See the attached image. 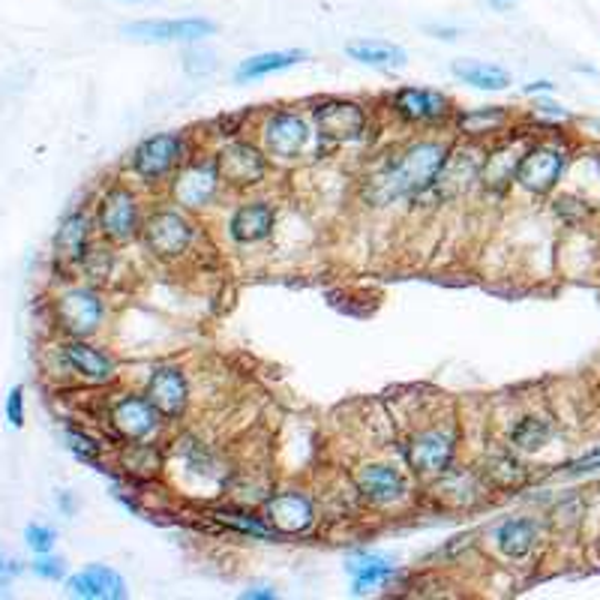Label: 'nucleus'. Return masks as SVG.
I'll return each instance as SVG.
<instances>
[{
	"label": "nucleus",
	"instance_id": "4468645a",
	"mask_svg": "<svg viewBox=\"0 0 600 600\" xmlns=\"http://www.w3.org/2000/svg\"><path fill=\"white\" fill-rule=\"evenodd\" d=\"M261 517L280 538H294V535H307L315 526V505L300 489H280L265 498Z\"/></svg>",
	"mask_w": 600,
	"mask_h": 600
},
{
	"label": "nucleus",
	"instance_id": "7ed1b4c3",
	"mask_svg": "<svg viewBox=\"0 0 600 600\" xmlns=\"http://www.w3.org/2000/svg\"><path fill=\"white\" fill-rule=\"evenodd\" d=\"M142 244L151 252V259L163 261V265H175L196 244V226L177 205L156 207L145 217Z\"/></svg>",
	"mask_w": 600,
	"mask_h": 600
},
{
	"label": "nucleus",
	"instance_id": "c756f323",
	"mask_svg": "<svg viewBox=\"0 0 600 600\" xmlns=\"http://www.w3.org/2000/svg\"><path fill=\"white\" fill-rule=\"evenodd\" d=\"M451 73H454L459 82L477 87V91H505V87H510V73L496 66V63L454 61Z\"/></svg>",
	"mask_w": 600,
	"mask_h": 600
},
{
	"label": "nucleus",
	"instance_id": "f03ea898",
	"mask_svg": "<svg viewBox=\"0 0 600 600\" xmlns=\"http://www.w3.org/2000/svg\"><path fill=\"white\" fill-rule=\"evenodd\" d=\"M105 321V300L94 286H66L52 300V324L63 340H91Z\"/></svg>",
	"mask_w": 600,
	"mask_h": 600
},
{
	"label": "nucleus",
	"instance_id": "9b49d317",
	"mask_svg": "<svg viewBox=\"0 0 600 600\" xmlns=\"http://www.w3.org/2000/svg\"><path fill=\"white\" fill-rule=\"evenodd\" d=\"M219 189H223V180H219V168L214 156L187 159L168 184L172 201L180 210H201L219 196Z\"/></svg>",
	"mask_w": 600,
	"mask_h": 600
},
{
	"label": "nucleus",
	"instance_id": "412c9836",
	"mask_svg": "<svg viewBox=\"0 0 600 600\" xmlns=\"http://www.w3.org/2000/svg\"><path fill=\"white\" fill-rule=\"evenodd\" d=\"M66 591L82 600H124L130 594L126 580L108 565H87L66 580Z\"/></svg>",
	"mask_w": 600,
	"mask_h": 600
},
{
	"label": "nucleus",
	"instance_id": "7c9ffc66",
	"mask_svg": "<svg viewBox=\"0 0 600 600\" xmlns=\"http://www.w3.org/2000/svg\"><path fill=\"white\" fill-rule=\"evenodd\" d=\"M210 519L223 528H231L235 535H247L256 540H280V535L265 523V517L247 514V510H235V507H217L210 510Z\"/></svg>",
	"mask_w": 600,
	"mask_h": 600
},
{
	"label": "nucleus",
	"instance_id": "f257e3e1",
	"mask_svg": "<svg viewBox=\"0 0 600 600\" xmlns=\"http://www.w3.org/2000/svg\"><path fill=\"white\" fill-rule=\"evenodd\" d=\"M447 156L451 145L438 138H421L400 147L391 154V159H384L382 166L363 177V198L373 207H384L396 198L424 196L435 187Z\"/></svg>",
	"mask_w": 600,
	"mask_h": 600
},
{
	"label": "nucleus",
	"instance_id": "0eeeda50",
	"mask_svg": "<svg viewBox=\"0 0 600 600\" xmlns=\"http://www.w3.org/2000/svg\"><path fill=\"white\" fill-rule=\"evenodd\" d=\"M217 168L223 187L235 189V193H244V189L261 187L270 175V166L273 159L265 154V147L249 142V138H228L217 147Z\"/></svg>",
	"mask_w": 600,
	"mask_h": 600
},
{
	"label": "nucleus",
	"instance_id": "a211bd4d",
	"mask_svg": "<svg viewBox=\"0 0 600 600\" xmlns=\"http://www.w3.org/2000/svg\"><path fill=\"white\" fill-rule=\"evenodd\" d=\"M61 361L79 382L94 384V387H105L117 379V363L112 354L103 352L91 340H63Z\"/></svg>",
	"mask_w": 600,
	"mask_h": 600
},
{
	"label": "nucleus",
	"instance_id": "cd10ccee",
	"mask_svg": "<svg viewBox=\"0 0 600 600\" xmlns=\"http://www.w3.org/2000/svg\"><path fill=\"white\" fill-rule=\"evenodd\" d=\"M454 124L459 135L466 138H487V135L501 133L510 124V112L501 105H484V108H468V112H456Z\"/></svg>",
	"mask_w": 600,
	"mask_h": 600
},
{
	"label": "nucleus",
	"instance_id": "2f4dec72",
	"mask_svg": "<svg viewBox=\"0 0 600 600\" xmlns=\"http://www.w3.org/2000/svg\"><path fill=\"white\" fill-rule=\"evenodd\" d=\"M552 438V421L549 417H538V414H528L523 417L514 430H510V445L517 451H540Z\"/></svg>",
	"mask_w": 600,
	"mask_h": 600
},
{
	"label": "nucleus",
	"instance_id": "473e14b6",
	"mask_svg": "<svg viewBox=\"0 0 600 600\" xmlns=\"http://www.w3.org/2000/svg\"><path fill=\"white\" fill-rule=\"evenodd\" d=\"M63 442L73 451V456H79L82 463H91V466H96L105 454L103 442H100L96 435L84 433L82 426H66V430H63Z\"/></svg>",
	"mask_w": 600,
	"mask_h": 600
},
{
	"label": "nucleus",
	"instance_id": "20e7f679",
	"mask_svg": "<svg viewBox=\"0 0 600 600\" xmlns=\"http://www.w3.org/2000/svg\"><path fill=\"white\" fill-rule=\"evenodd\" d=\"M145 214H142V198L126 184H112L96 201V231L105 244L124 247L142 238Z\"/></svg>",
	"mask_w": 600,
	"mask_h": 600
},
{
	"label": "nucleus",
	"instance_id": "a18cd8bd",
	"mask_svg": "<svg viewBox=\"0 0 600 600\" xmlns=\"http://www.w3.org/2000/svg\"><path fill=\"white\" fill-rule=\"evenodd\" d=\"M528 94H535V91H552V84L549 82H538V84H531V87H526Z\"/></svg>",
	"mask_w": 600,
	"mask_h": 600
},
{
	"label": "nucleus",
	"instance_id": "49530a36",
	"mask_svg": "<svg viewBox=\"0 0 600 600\" xmlns=\"http://www.w3.org/2000/svg\"><path fill=\"white\" fill-rule=\"evenodd\" d=\"M124 3H154V0H124Z\"/></svg>",
	"mask_w": 600,
	"mask_h": 600
},
{
	"label": "nucleus",
	"instance_id": "a19ab883",
	"mask_svg": "<svg viewBox=\"0 0 600 600\" xmlns=\"http://www.w3.org/2000/svg\"><path fill=\"white\" fill-rule=\"evenodd\" d=\"M210 58H214L210 52H187V70L189 73H207V70H214Z\"/></svg>",
	"mask_w": 600,
	"mask_h": 600
},
{
	"label": "nucleus",
	"instance_id": "dca6fc26",
	"mask_svg": "<svg viewBox=\"0 0 600 600\" xmlns=\"http://www.w3.org/2000/svg\"><path fill=\"white\" fill-rule=\"evenodd\" d=\"M391 112L408 126H438L454 117V103L442 91L426 87H400L391 96Z\"/></svg>",
	"mask_w": 600,
	"mask_h": 600
},
{
	"label": "nucleus",
	"instance_id": "6ab92c4d",
	"mask_svg": "<svg viewBox=\"0 0 600 600\" xmlns=\"http://www.w3.org/2000/svg\"><path fill=\"white\" fill-rule=\"evenodd\" d=\"M94 219L87 217L84 210H75L70 217H63V223L54 231L52 259L54 268L61 270H79L82 261L87 259V252L94 247Z\"/></svg>",
	"mask_w": 600,
	"mask_h": 600
},
{
	"label": "nucleus",
	"instance_id": "f704fd0d",
	"mask_svg": "<svg viewBox=\"0 0 600 600\" xmlns=\"http://www.w3.org/2000/svg\"><path fill=\"white\" fill-rule=\"evenodd\" d=\"M31 570L37 577H42V580L58 582L66 577V561H63L61 556H54V552H40V556L31 561Z\"/></svg>",
	"mask_w": 600,
	"mask_h": 600
},
{
	"label": "nucleus",
	"instance_id": "393cba45",
	"mask_svg": "<svg viewBox=\"0 0 600 600\" xmlns=\"http://www.w3.org/2000/svg\"><path fill=\"white\" fill-rule=\"evenodd\" d=\"M345 54H349L352 61L363 63V66L382 70V73H396V70H405V63H408V52H405L403 45L384 40L349 42Z\"/></svg>",
	"mask_w": 600,
	"mask_h": 600
},
{
	"label": "nucleus",
	"instance_id": "a878e982",
	"mask_svg": "<svg viewBox=\"0 0 600 600\" xmlns=\"http://www.w3.org/2000/svg\"><path fill=\"white\" fill-rule=\"evenodd\" d=\"M538 523L528 517H514L505 519L501 526L496 528V547L498 552L510 561L528 559V552L538 544Z\"/></svg>",
	"mask_w": 600,
	"mask_h": 600
},
{
	"label": "nucleus",
	"instance_id": "39448f33",
	"mask_svg": "<svg viewBox=\"0 0 600 600\" xmlns=\"http://www.w3.org/2000/svg\"><path fill=\"white\" fill-rule=\"evenodd\" d=\"M312 126L321 145L342 147L358 145L370 135V112L354 100L328 96L312 105Z\"/></svg>",
	"mask_w": 600,
	"mask_h": 600
},
{
	"label": "nucleus",
	"instance_id": "5701e85b",
	"mask_svg": "<svg viewBox=\"0 0 600 600\" xmlns=\"http://www.w3.org/2000/svg\"><path fill=\"white\" fill-rule=\"evenodd\" d=\"M523 151H526V147H523ZM523 151L510 145V142L487 151V156H484V168H480V187L487 189V193H493V196L507 193L510 184H517V168L519 159H523Z\"/></svg>",
	"mask_w": 600,
	"mask_h": 600
},
{
	"label": "nucleus",
	"instance_id": "9d476101",
	"mask_svg": "<svg viewBox=\"0 0 600 600\" xmlns=\"http://www.w3.org/2000/svg\"><path fill=\"white\" fill-rule=\"evenodd\" d=\"M261 147L273 163H298L307 154L315 130L310 121L294 108H277L265 117L261 124Z\"/></svg>",
	"mask_w": 600,
	"mask_h": 600
},
{
	"label": "nucleus",
	"instance_id": "6e6552de",
	"mask_svg": "<svg viewBox=\"0 0 600 600\" xmlns=\"http://www.w3.org/2000/svg\"><path fill=\"white\" fill-rule=\"evenodd\" d=\"M163 421L166 417L156 412L145 391L142 394H117L105 408V426H108L114 442H121V445L154 438Z\"/></svg>",
	"mask_w": 600,
	"mask_h": 600
},
{
	"label": "nucleus",
	"instance_id": "c85d7f7f",
	"mask_svg": "<svg viewBox=\"0 0 600 600\" xmlns=\"http://www.w3.org/2000/svg\"><path fill=\"white\" fill-rule=\"evenodd\" d=\"M480 477L489 489H501V493H517V489L526 487L528 472L526 466L519 463L517 456L510 454H496L489 456L484 468H480Z\"/></svg>",
	"mask_w": 600,
	"mask_h": 600
},
{
	"label": "nucleus",
	"instance_id": "423d86ee",
	"mask_svg": "<svg viewBox=\"0 0 600 600\" xmlns=\"http://www.w3.org/2000/svg\"><path fill=\"white\" fill-rule=\"evenodd\" d=\"M187 159V138L184 135L156 133L135 145V151L130 154V172L147 187H156V184L172 180Z\"/></svg>",
	"mask_w": 600,
	"mask_h": 600
},
{
	"label": "nucleus",
	"instance_id": "ddd939ff",
	"mask_svg": "<svg viewBox=\"0 0 600 600\" xmlns=\"http://www.w3.org/2000/svg\"><path fill=\"white\" fill-rule=\"evenodd\" d=\"M354 493L373 507H394L408 498V477L394 463H363L354 468Z\"/></svg>",
	"mask_w": 600,
	"mask_h": 600
},
{
	"label": "nucleus",
	"instance_id": "aec40b11",
	"mask_svg": "<svg viewBox=\"0 0 600 600\" xmlns=\"http://www.w3.org/2000/svg\"><path fill=\"white\" fill-rule=\"evenodd\" d=\"M277 226V207L268 198H252L235 207V214L228 217V238L238 247H256L273 235Z\"/></svg>",
	"mask_w": 600,
	"mask_h": 600
},
{
	"label": "nucleus",
	"instance_id": "e433bc0d",
	"mask_svg": "<svg viewBox=\"0 0 600 600\" xmlns=\"http://www.w3.org/2000/svg\"><path fill=\"white\" fill-rule=\"evenodd\" d=\"M244 121H247V114L240 112V114H226V117H217L214 121V135L217 138H223V142H228V138H238L240 133H244Z\"/></svg>",
	"mask_w": 600,
	"mask_h": 600
},
{
	"label": "nucleus",
	"instance_id": "c9c22d12",
	"mask_svg": "<svg viewBox=\"0 0 600 600\" xmlns=\"http://www.w3.org/2000/svg\"><path fill=\"white\" fill-rule=\"evenodd\" d=\"M3 414H7V424H10L12 430L24 426V387H21V384L10 387L7 403H3Z\"/></svg>",
	"mask_w": 600,
	"mask_h": 600
},
{
	"label": "nucleus",
	"instance_id": "79ce46f5",
	"mask_svg": "<svg viewBox=\"0 0 600 600\" xmlns=\"http://www.w3.org/2000/svg\"><path fill=\"white\" fill-rule=\"evenodd\" d=\"M240 598L244 600H273L277 598V591L265 589V586H261V589H247L244 594H240Z\"/></svg>",
	"mask_w": 600,
	"mask_h": 600
},
{
	"label": "nucleus",
	"instance_id": "ea45409f",
	"mask_svg": "<svg viewBox=\"0 0 600 600\" xmlns=\"http://www.w3.org/2000/svg\"><path fill=\"white\" fill-rule=\"evenodd\" d=\"M598 468H600V447H594L591 454L573 459L568 466V472L570 475H589V472H598Z\"/></svg>",
	"mask_w": 600,
	"mask_h": 600
},
{
	"label": "nucleus",
	"instance_id": "f8f14e48",
	"mask_svg": "<svg viewBox=\"0 0 600 600\" xmlns=\"http://www.w3.org/2000/svg\"><path fill=\"white\" fill-rule=\"evenodd\" d=\"M565 168H568V154L559 145H547V142L528 145L519 159L517 187L526 189L528 196H549L561 184Z\"/></svg>",
	"mask_w": 600,
	"mask_h": 600
},
{
	"label": "nucleus",
	"instance_id": "4be33fe9",
	"mask_svg": "<svg viewBox=\"0 0 600 600\" xmlns=\"http://www.w3.org/2000/svg\"><path fill=\"white\" fill-rule=\"evenodd\" d=\"M345 573H349V582H352L354 594H366V591L382 589L384 582H391V577L396 573V561L382 556V552H354L345 561Z\"/></svg>",
	"mask_w": 600,
	"mask_h": 600
},
{
	"label": "nucleus",
	"instance_id": "2eb2a0df",
	"mask_svg": "<svg viewBox=\"0 0 600 600\" xmlns=\"http://www.w3.org/2000/svg\"><path fill=\"white\" fill-rule=\"evenodd\" d=\"M217 24L201 15L187 19H156V21H133L124 24V37L135 42H154V45H175V42H201L214 37Z\"/></svg>",
	"mask_w": 600,
	"mask_h": 600
},
{
	"label": "nucleus",
	"instance_id": "72a5a7b5",
	"mask_svg": "<svg viewBox=\"0 0 600 600\" xmlns=\"http://www.w3.org/2000/svg\"><path fill=\"white\" fill-rule=\"evenodd\" d=\"M24 544L40 556V552H52L58 544V531L52 526H42V523H31L24 528Z\"/></svg>",
	"mask_w": 600,
	"mask_h": 600
},
{
	"label": "nucleus",
	"instance_id": "c03bdc74",
	"mask_svg": "<svg viewBox=\"0 0 600 600\" xmlns=\"http://www.w3.org/2000/svg\"><path fill=\"white\" fill-rule=\"evenodd\" d=\"M538 112L552 114V117H568V114L561 112V105H556V103H538Z\"/></svg>",
	"mask_w": 600,
	"mask_h": 600
},
{
	"label": "nucleus",
	"instance_id": "37998d69",
	"mask_svg": "<svg viewBox=\"0 0 600 600\" xmlns=\"http://www.w3.org/2000/svg\"><path fill=\"white\" fill-rule=\"evenodd\" d=\"M489 3V10H496V12H510L514 7H517L519 0H487Z\"/></svg>",
	"mask_w": 600,
	"mask_h": 600
},
{
	"label": "nucleus",
	"instance_id": "f3484780",
	"mask_svg": "<svg viewBox=\"0 0 600 600\" xmlns=\"http://www.w3.org/2000/svg\"><path fill=\"white\" fill-rule=\"evenodd\" d=\"M145 396L166 421H180L189 408V379L177 363H163L147 375Z\"/></svg>",
	"mask_w": 600,
	"mask_h": 600
},
{
	"label": "nucleus",
	"instance_id": "1a4fd4ad",
	"mask_svg": "<svg viewBox=\"0 0 600 600\" xmlns=\"http://www.w3.org/2000/svg\"><path fill=\"white\" fill-rule=\"evenodd\" d=\"M459 435L447 426H426L408 435L405 442V463L417 477H442L447 468H454Z\"/></svg>",
	"mask_w": 600,
	"mask_h": 600
},
{
	"label": "nucleus",
	"instance_id": "58836bf2",
	"mask_svg": "<svg viewBox=\"0 0 600 600\" xmlns=\"http://www.w3.org/2000/svg\"><path fill=\"white\" fill-rule=\"evenodd\" d=\"M21 570H24V568H21L19 561L12 559L10 552L0 547V594H7V591H10L12 580L19 577Z\"/></svg>",
	"mask_w": 600,
	"mask_h": 600
},
{
	"label": "nucleus",
	"instance_id": "bb28decb",
	"mask_svg": "<svg viewBox=\"0 0 600 600\" xmlns=\"http://www.w3.org/2000/svg\"><path fill=\"white\" fill-rule=\"evenodd\" d=\"M303 61H307V52H303V49L252 54V58L238 63L235 79H238V82H259V79H268V75L286 73V70H291V66H298V63H303Z\"/></svg>",
	"mask_w": 600,
	"mask_h": 600
},
{
	"label": "nucleus",
	"instance_id": "b1692460",
	"mask_svg": "<svg viewBox=\"0 0 600 600\" xmlns=\"http://www.w3.org/2000/svg\"><path fill=\"white\" fill-rule=\"evenodd\" d=\"M117 463L124 468V475L135 477V480H156L166 468V454L163 447L156 445L154 438L147 442H126L117 451Z\"/></svg>",
	"mask_w": 600,
	"mask_h": 600
},
{
	"label": "nucleus",
	"instance_id": "4c0bfd02",
	"mask_svg": "<svg viewBox=\"0 0 600 600\" xmlns=\"http://www.w3.org/2000/svg\"><path fill=\"white\" fill-rule=\"evenodd\" d=\"M556 214L570 219V223H580V219L589 217V205L580 201L577 196H561V198H556Z\"/></svg>",
	"mask_w": 600,
	"mask_h": 600
}]
</instances>
